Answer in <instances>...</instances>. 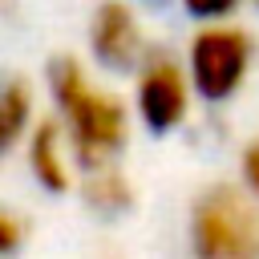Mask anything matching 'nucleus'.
Returning a JSON list of instances; mask_svg holds the SVG:
<instances>
[{
  "mask_svg": "<svg viewBox=\"0 0 259 259\" xmlns=\"http://www.w3.org/2000/svg\"><path fill=\"white\" fill-rule=\"evenodd\" d=\"M194 85L186 73V61H178L166 49H150L142 65L134 69V113L146 130L170 134L190 117Z\"/></svg>",
  "mask_w": 259,
  "mask_h": 259,
  "instance_id": "4",
  "label": "nucleus"
},
{
  "mask_svg": "<svg viewBox=\"0 0 259 259\" xmlns=\"http://www.w3.org/2000/svg\"><path fill=\"white\" fill-rule=\"evenodd\" d=\"M190 259H259V198L235 182H210L190 206Z\"/></svg>",
  "mask_w": 259,
  "mask_h": 259,
  "instance_id": "2",
  "label": "nucleus"
},
{
  "mask_svg": "<svg viewBox=\"0 0 259 259\" xmlns=\"http://www.w3.org/2000/svg\"><path fill=\"white\" fill-rule=\"evenodd\" d=\"M24 142H28V170H32V178L49 194L73 190V166H77V158H73V146H69L61 121L57 117H40L28 130Z\"/></svg>",
  "mask_w": 259,
  "mask_h": 259,
  "instance_id": "6",
  "label": "nucleus"
},
{
  "mask_svg": "<svg viewBox=\"0 0 259 259\" xmlns=\"http://www.w3.org/2000/svg\"><path fill=\"white\" fill-rule=\"evenodd\" d=\"M49 93L77 166L97 170L117 162L121 146L130 142V105L113 89L97 85L77 57H57L49 65Z\"/></svg>",
  "mask_w": 259,
  "mask_h": 259,
  "instance_id": "1",
  "label": "nucleus"
},
{
  "mask_svg": "<svg viewBox=\"0 0 259 259\" xmlns=\"http://www.w3.org/2000/svg\"><path fill=\"white\" fill-rule=\"evenodd\" d=\"M81 198H85L97 214H121V210H130V206H134V186H130V178L109 162V166L85 170Z\"/></svg>",
  "mask_w": 259,
  "mask_h": 259,
  "instance_id": "8",
  "label": "nucleus"
},
{
  "mask_svg": "<svg viewBox=\"0 0 259 259\" xmlns=\"http://www.w3.org/2000/svg\"><path fill=\"white\" fill-rule=\"evenodd\" d=\"M20 243H24V223L0 206V255H12Z\"/></svg>",
  "mask_w": 259,
  "mask_h": 259,
  "instance_id": "10",
  "label": "nucleus"
},
{
  "mask_svg": "<svg viewBox=\"0 0 259 259\" xmlns=\"http://www.w3.org/2000/svg\"><path fill=\"white\" fill-rule=\"evenodd\" d=\"M182 61H186L194 97L223 105L247 85L255 69V36L239 20H206L190 32Z\"/></svg>",
  "mask_w": 259,
  "mask_h": 259,
  "instance_id": "3",
  "label": "nucleus"
},
{
  "mask_svg": "<svg viewBox=\"0 0 259 259\" xmlns=\"http://www.w3.org/2000/svg\"><path fill=\"white\" fill-rule=\"evenodd\" d=\"M239 166H243V186H247V190L259 198V138H251V142L243 146Z\"/></svg>",
  "mask_w": 259,
  "mask_h": 259,
  "instance_id": "11",
  "label": "nucleus"
},
{
  "mask_svg": "<svg viewBox=\"0 0 259 259\" xmlns=\"http://www.w3.org/2000/svg\"><path fill=\"white\" fill-rule=\"evenodd\" d=\"M251 4H255V8H259V0H251Z\"/></svg>",
  "mask_w": 259,
  "mask_h": 259,
  "instance_id": "12",
  "label": "nucleus"
},
{
  "mask_svg": "<svg viewBox=\"0 0 259 259\" xmlns=\"http://www.w3.org/2000/svg\"><path fill=\"white\" fill-rule=\"evenodd\" d=\"M36 125L32 117V89L24 77H4L0 81V158L8 150H16L28 130Z\"/></svg>",
  "mask_w": 259,
  "mask_h": 259,
  "instance_id": "7",
  "label": "nucleus"
},
{
  "mask_svg": "<svg viewBox=\"0 0 259 259\" xmlns=\"http://www.w3.org/2000/svg\"><path fill=\"white\" fill-rule=\"evenodd\" d=\"M239 4H247V0H182V8L198 24H206V20H235Z\"/></svg>",
  "mask_w": 259,
  "mask_h": 259,
  "instance_id": "9",
  "label": "nucleus"
},
{
  "mask_svg": "<svg viewBox=\"0 0 259 259\" xmlns=\"http://www.w3.org/2000/svg\"><path fill=\"white\" fill-rule=\"evenodd\" d=\"M89 53L101 69H117V73H134L142 65V57L150 53L142 20L134 12V4L125 0H101L89 16Z\"/></svg>",
  "mask_w": 259,
  "mask_h": 259,
  "instance_id": "5",
  "label": "nucleus"
}]
</instances>
